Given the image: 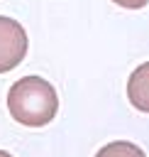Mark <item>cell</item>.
Segmentation results:
<instances>
[{"mask_svg": "<svg viewBox=\"0 0 149 157\" xmlns=\"http://www.w3.org/2000/svg\"><path fill=\"white\" fill-rule=\"evenodd\" d=\"M7 110L20 125L44 128L56 118L59 96L46 78L22 76L7 91Z\"/></svg>", "mask_w": 149, "mask_h": 157, "instance_id": "1", "label": "cell"}, {"mask_svg": "<svg viewBox=\"0 0 149 157\" xmlns=\"http://www.w3.org/2000/svg\"><path fill=\"white\" fill-rule=\"evenodd\" d=\"M27 54V32L24 27L12 20L0 15V74L12 71Z\"/></svg>", "mask_w": 149, "mask_h": 157, "instance_id": "2", "label": "cell"}, {"mask_svg": "<svg viewBox=\"0 0 149 157\" xmlns=\"http://www.w3.org/2000/svg\"><path fill=\"white\" fill-rule=\"evenodd\" d=\"M127 98L137 110L149 113V61L139 64L129 74V78H127Z\"/></svg>", "mask_w": 149, "mask_h": 157, "instance_id": "3", "label": "cell"}, {"mask_svg": "<svg viewBox=\"0 0 149 157\" xmlns=\"http://www.w3.org/2000/svg\"><path fill=\"white\" fill-rule=\"evenodd\" d=\"M95 157H147L144 150L134 142H127V140H115V142H107L103 145Z\"/></svg>", "mask_w": 149, "mask_h": 157, "instance_id": "4", "label": "cell"}, {"mask_svg": "<svg viewBox=\"0 0 149 157\" xmlns=\"http://www.w3.org/2000/svg\"><path fill=\"white\" fill-rule=\"evenodd\" d=\"M115 5H120V7H127V10H139V7H144L149 0H112Z\"/></svg>", "mask_w": 149, "mask_h": 157, "instance_id": "5", "label": "cell"}, {"mask_svg": "<svg viewBox=\"0 0 149 157\" xmlns=\"http://www.w3.org/2000/svg\"><path fill=\"white\" fill-rule=\"evenodd\" d=\"M0 157H12L10 152H5V150H0Z\"/></svg>", "mask_w": 149, "mask_h": 157, "instance_id": "6", "label": "cell"}]
</instances>
